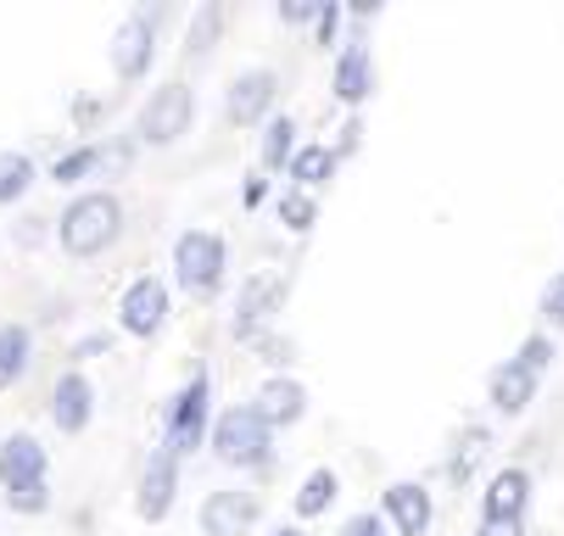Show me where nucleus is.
<instances>
[{"label": "nucleus", "mask_w": 564, "mask_h": 536, "mask_svg": "<svg viewBox=\"0 0 564 536\" xmlns=\"http://www.w3.org/2000/svg\"><path fill=\"white\" fill-rule=\"evenodd\" d=\"M118 229H123V207L112 190H85V196H73L62 223H56V241L67 258H96L118 241Z\"/></svg>", "instance_id": "nucleus-1"}, {"label": "nucleus", "mask_w": 564, "mask_h": 536, "mask_svg": "<svg viewBox=\"0 0 564 536\" xmlns=\"http://www.w3.org/2000/svg\"><path fill=\"white\" fill-rule=\"evenodd\" d=\"M269 425L263 414L247 403V408H229L218 414L213 425V452H218V464H235V470H252V464H269Z\"/></svg>", "instance_id": "nucleus-2"}, {"label": "nucleus", "mask_w": 564, "mask_h": 536, "mask_svg": "<svg viewBox=\"0 0 564 536\" xmlns=\"http://www.w3.org/2000/svg\"><path fill=\"white\" fill-rule=\"evenodd\" d=\"M196 118V96L185 79H169L163 90H151V101L140 107V140L145 145H174Z\"/></svg>", "instance_id": "nucleus-3"}, {"label": "nucleus", "mask_w": 564, "mask_h": 536, "mask_svg": "<svg viewBox=\"0 0 564 536\" xmlns=\"http://www.w3.org/2000/svg\"><path fill=\"white\" fill-rule=\"evenodd\" d=\"M174 269H180V285L191 296L218 291V280H224V241L213 236V229H185V236L174 241Z\"/></svg>", "instance_id": "nucleus-4"}, {"label": "nucleus", "mask_w": 564, "mask_h": 536, "mask_svg": "<svg viewBox=\"0 0 564 536\" xmlns=\"http://www.w3.org/2000/svg\"><path fill=\"white\" fill-rule=\"evenodd\" d=\"M285 291H291V280H285L280 269H263V274H252L247 285H240V302H235V336H240V341L263 336V325L280 314Z\"/></svg>", "instance_id": "nucleus-5"}, {"label": "nucleus", "mask_w": 564, "mask_h": 536, "mask_svg": "<svg viewBox=\"0 0 564 536\" xmlns=\"http://www.w3.org/2000/svg\"><path fill=\"white\" fill-rule=\"evenodd\" d=\"M202 436H207V374L196 369V380L174 397V408H169V436H163V452L169 458H180V452H196L202 447Z\"/></svg>", "instance_id": "nucleus-6"}, {"label": "nucleus", "mask_w": 564, "mask_h": 536, "mask_svg": "<svg viewBox=\"0 0 564 536\" xmlns=\"http://www.w3.org/2000/svg\"><path fill=\"white\" fill-rule=\"evenodd\" d=\"M118 319H123V330L129 336H156L169 325V285L163 280H151V274H140L129 291H123V302H118Z\"/></svg>", "instance_id": "nucleus-7"}, {"label": "nucleus", "mask_w": 564, "mask_h": 536, "mask_svg": "<svg viewBox=\"0 0 564 536\" xmlns=\"http://www.w3.org/2000/svg\"><path fill=\"white\" fill-rule=\"evenodd\" d=\"M151 51H156V18L145 12H129L112 34V73L118 79H140V73L151 67Z\"/></svg>", "instance_id": "nucleus-8"}, {"label": "nucleus", "mask_w": 564, "mask_h": 536, "mask_svg": "<svg viewBox=\"0 0 564 536\" xmlns=\"http://www.w3.org/2000/svg\"><path fill=\"white\" fill-rule=\"evenodd\" d=\"M274 96H280V79L269 67H252V73H240V79L229 85V101H224V112H229V123H263L269 118V107H274Z\"/></svg>", "instance_id": "nucleus-9"}, {"label": "nucleus", "mask_w": 564, "mask_h": 536, "mask_svg": "<svg viewBox=\"0 0 564 536\" xmlns=\"http://www.w3.org/2000/svg\"><path fill=\"white\" fill-rule=\"evenodd\" d=\"M258 525V497L252 492H213L202 503V530L207 536H247Z\"/></svg>", "instance_id": "nucleus-10"}, {"label": "nucleus", "mask_w": 564, "mask_h": 536, "mask_svg": "<svg viewBox=\"0 0 564 536\" xmlns=\"http://www.w3.org/2000/svg\"><path fill=\"white\" fill-rule=\"evenodd\" d=\"M90 408H96L90 380L78 374V369H67V374L56 380V392H51V419H56V430H62V436H78V430L90 425Z\"/></svg>", "instance_id": "nucleus-11"}, {"label": "nucleus", "mask_w": 564, "mask_h": 536, "mask_svg": "<svg viewBox=\"0 0 564 536\" xmlns=\"http://www.w3.org/2000/svg\"><path fill=\"white\" fill-rule=\"evenodd\" d=\"M174 486H180V470H174V458L169 452H156L151 464H145V475H140V492H134V514L140 519H163L169 508H174Z\"/></svg>", "instance_id": "nucleus-12"}, {"label": "nucleus", "mask_w": 564, "mask_h": 536, "mask_svg": "<svg viewBox=\"0 0 564 536\" xmlns=\"http://www.w3.org/2000/svg\"><path fill=\"white\" fill-rule=\"evenodd\" d=\"M386 514H391L397 536H425L431 530V492L420 481H397V486H386Z\"/></svg>", "instance_id": "nucleus-13"}, {"label": "nucleus", "mask_w": 564, "mask_h": 536, "mask_svg": "<svg viewBox=\"0 0 564 536\" xmlns=\"http://www.w3.org/2000/svg\"><path fill=\"white\" fill-rule=\"evenodd\" d=\"M252 408L263 414V425H269V430H285V425H296V419L307 414V392L296 386V380L274 374L269 386L258 392V403H252Z\"/></svg>", "instance_id": "nucleus-14"}, {"label": "nucleus", "mask_w": 564, "mask_h": 536, "mask_svg": "<svg viewBox=\"0 0 564 536\" xmlns=\"http://www.w3.org/2000/svg\"><path fill=\"white\" fill-rule=\"evenodd\" d=\"M0 481H7V492L45 481V447L34 436H7V447H0Z\"/></svg>", "instance_id": "nucleus-15"}, {"label": "nucleus", "mask_w": 564, "mask_h": 536, "mask_svg": "<svg viewBox=\"0 0 564 536\" xmlns=\"http://www.w3.org/2000/svg\"><path fill=\"white\" fill-rule=\"evenodd\" d=\"M369 90H375V62H369L364 40H352L336 56V101L341 107H358V101H369Z\"/></svg>", "instance_id": "nucleus-16"}, {"label": "nucleus", "mask_w": 564, "mask_h": 536, "mask_svg": "<svg viewBox=\"0 0 564 536\" xmlns=\"http://www.w3.org/2000/svg\"><path fill=\"white\" fill-rule=\"evenodd\" d=\"M487 397H492V408L498 414H525L531 408V397H536V374H525L514 358L503 363V369H492V380H487Z\"/></svg>", "instance_id": "nucleus-17"}, {"label": "nucleus", "mask_w": 564, "mask_h": 536, "mask_svg": "<svg viewBox=\"0 0 564 536\" xmlns=\"http://www.w3.org/2000/svg\"><path fill=\"white\" fill-rule=\"evenodd\" d=\"M531 497V475L525 470H498L487 486V519H520Z\"/></svg>", "instance_id": "nucleus-18"}, {"label": "nucleus", "mask_w": 564, "mask_h": 536, "mask_svg": "<svg viewBox=\"0 0 564 536\" xmlns=\"http://www.w3.org/2000/svg\"><path fill=\"white\" fill-rule=\"evenodd\" d=\"M341 163V151L336 145H296V157H291V179L296 190H313V185H325Z\"/></svg>", "instance_id": "nucleus-19"}, {"label": "nucleus", "mask_w": 564, "mask_h": 536, "mask_svg": "<svg viewBox=\"0 0 564 536\" xmlns=\"http://www.w3.org/2000/svg\"><path fill=\"white\" fill-rule=\"evenodd\" d=\"M29 352H34V336L29 325H0V392L18 386L23 369H29Z\"/></svg>", "instance_id": "nucleus-20"}, {"label": "nucleus", "mask_w": 564, "mask_h": 536, "mask_svg": "<svg viewBox=\"0 0 564 536\" xmlns=\"http://www.w3.org/2000/svg\"><path fill=\"white\" fill-rule=\"evenodd\" d=\"M336 492H341L336 470H313V475L302 481V492H296V514H302V519H313V514H325V508L336 503Z\"/></svg>", "instance_id": "nucleus-21"}, {"label": "nucleus", "mask_w": 564, "mask_h": 536, "mask_svg": "<svg viewBox=\"0 0 564 536\" xmlns=\"http://www.w3.org/2000/svg\"><path fill=\"white\" fill-rule=\"evenodd\" d=\"M258 157H263V168H285V163L296 157V123H291V118H269Z\"/></svg>", "instance_id": "nucleus-22"}, {"label": "nucleus", "mask_w": 564, "mask_h": 536, "mask_svg": "<svg viewBox=\"0 0 564 536\" xmlns=\"http://www.w3.org/2000/svg\"><path fill=\"white\" fill-rule=\"evenodd\" d=\"M29 185H34V163L23 157V151H0V207L18 201Z\"/></svg>", "instance_id": "nucleus-23"}, {"label": "nucleus", "mask_w": 564, "mask_h": 536, "mask_svg": "<svg viewBox=\"0 0 564 536\" xmlns=\"http://www.w3.org/2000/svg\"><path fill=\"white\" fill-rule=\"evenodd\" d=\"M218 29H224V7H218V0H207V7L191 18L185 51H191V56H207V51H213V40H218Z\"/></svg>", "instance_id": "nucleus-24"}, {"label": "nucleus", "mask_w": 564, "mask_h": 536, "mask_svg": "<svg viewBox=\"0 0 564 536\" xmlns=\"http://www.w3.org/2000/svg\"><path fill=\"white\" fill-rule=\"evenodd\" d=\"M96 168H101V145H78V151H67V157H56L51 179H56V185H73V179H85V174H96Z\"/></svg>", "instance_id": "nucleus-25"}, {"label": "nucleus", "mask_w": 564, "mask_h": 536, "mask_svg": "<svg viewBox=\"0 0 564 536\" xmlns=\"http://www.w3.org/2000/svg\"><path fill=\"white\" fill-rule=\"evenodd\" d=\"M280 218H285L291 236H307L313 218H318V201H313L307 190H285V196H280Z\"/></svg>", "instance_id": "nucleus-26"}, {"label": "nucleus", "mask_w": 564, "mask_h": 536, "mask_svg": "<svg viewBox=\"0 0 564 536\" xmlns=\"http://www.w3.org/2000/svg\"><path fill=\"white\" fill-rule=\"evenodd\" d=\"M45 503H51L45 481H34V486H12V492H7V508H18V514H45Z\"/></svg>", "instance_id": "nucleus-27"}, {"label": "nucleus", "mask_w": 564, "mask_h": 536, "mask_svg": "<svg viewBox=\"0 0 564 536\" xmlns=\"http://www.w3.org/2000/svg\"><path fill=\"white\" fill-rule=\"evenodd\" d=\"M514 363H520L525 374H542V369L553 363V341H547V336H531V341L520 347V358H514Z\"/></svg>", "instance_id": "nucleus-28"}, {"label": "nucleus", "mask_w": 564, "mask_h": 536, "mask_svg": "<svg viewBox=\"0 0 564 536\" xmlns=\"http://www.w3.org/2000/svg\"><path fill=\"white\" fill-rule=\"evenodd\" d=\"M542 319H547L553 330H564V274H553L547 291H542Z\"/></svg>", "instance_id": "nucleus-29"}, {"label": "nucleus", "mask_w": 564, "mask_h": 536, "mask_svg": "<svg viewBox=\"0 0 564 536\" xmlns=\"http://www.w3.org/2000/svg\"><path fill=\"white\" fill-rule=\"evenodd\" d=\"M341 536H386V519H380V514H352V519L341 525Z\"/></svg>", "instance_id": "nucleus-30"}, {"label": "nucleus", "mask_w": 564, "mask_h": 536, "mask_svg": "<svg viewBox=\"0 0 564 536\" xmlns=\"http://www.w3.org/2000/svg\"><path fill=\"white\" fill-rule=\"evenodd\" d=\"M280 18L285 23H307V18L318 23V0H280Z\"/></svg>", "instance_id": "nucleus-31"}, {"label": "nucleus", "mask_w": 564, "mask_h": 536, "mask_svg": "<svg viewBox=\"0 0 564 536\" xmlns=\"http://www.w3.org/2000/svg\"><path fill=\"white\" fill-rule=\"evenodd\" d=\"M252 347H258V352H263V358H269V363H291V341H285V347H280V341H274V336H252Z\"/></svg>", "instance_id": "nucleus-32"}, {"label": "nucleus", "mask_w": 564, "mask_h": 536, "mask_svg": "<svg viewBox=\"0 0 564 536\" xmlns=\"http://www.w3.org/2000/svg\"><path fill=\"white\" fill-rule=\"evenodd\" d=\"M336 23H341V7H318V40H336Z\"/></svg>", "instance_id": "nucleus-33"}, {"label": "nucleus", "mask_w": 564, "mask_h": 536, "mask_svg": "<svg viewBox=\"0 0 564 536\" xmlns=\"http://www.w3.org/2000/svg\"><path fill=\"white\" fill-rule=\"evenodd\" d=\"M475 536H520V519H480Z\"/></svg>", "instance_id": "nucleus-34"}, {"label": "nucleus", "mask_w": 564, "mask_h": 536, "mask_svg": "<svg viewBox=\"0 0 564 536\" xmlns=\"http://www.w3.org/2000/svg\"><path fill=\"white\" fill-rule=\"evenodd\" d=\"M358 134H364V123H358V118H352V123H347V129H341V151H352V145H358Z\"/></svg>", "instance_id": "nucleus-35"}, {"label": "nucleus", "mask_w": 564, "mask_h": 536, "mask_svg": "<svg viewBox=\"0 0 564 536\" xmlns=\"http://www.w3.org/2000/svg\"><path fill=\"white\" fill-rule=\"evenodd\" d=\"M274 536H307V530H296V525H280V530H274Z\"/></svg>", "instance_id": "nucleus-36"}]
</instances>
